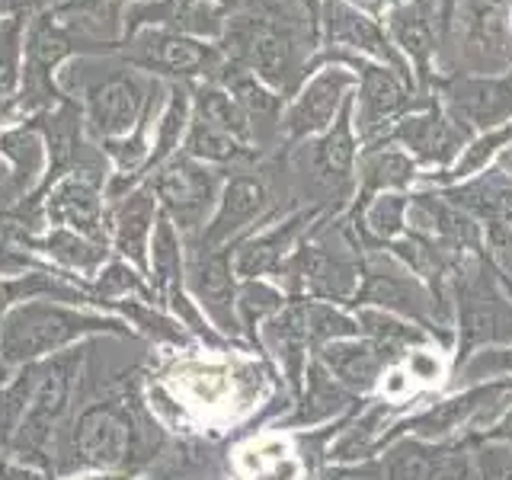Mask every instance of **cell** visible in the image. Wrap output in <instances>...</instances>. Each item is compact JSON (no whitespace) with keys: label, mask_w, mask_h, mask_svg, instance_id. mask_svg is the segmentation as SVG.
Listing matches in <instances>:
<instances>
[{"label":"cell","mask_w":512,"mask_h":480,"mask_svg":"<svg viewBox=\"0 0 512 480\" xmlns=\"http://www.w3.org/2000/svg\"><path fill=\"white\" fill-rule=\"evenodd\" d=\"M324 64H340L356 74V93H352V125L362 141V148L378 144L388 128L407 116L413 109H423L429 103V96H420L416 87H410L397 71L384 68V64L343 52V48H317V55L308 58L304 64V77L311 71L324 68Z\"/></svg>","instance_id":"1"},{"label":"cell","mask_w":512,"mask_h":480,"mask_svg":"<svg viewBox=\"0 0 512 480\" xmlns=\"http://www.w3.org/2000/svg\"><path fill=\"white\" fill-rule=\"evenodd\" d=\"M218 45L231 64L256 74L279 96H295L304 84V64L298 61L292 32L279 26L272 16H231Z\"/></svg>","instance_id":"2"},{"label":"cell","mask_w":512,"mask_h":480,"mask_svg":"<svg viewBox=\"0 0 512 480\" xmlns=\"http://www.w3.org/2000/svg\"><path fill=\"white\" fill-rule=\"evenodd\" d=\"M122 58L128 68L144 71L157 80H173V84H189V80H215L224 68V52L218 42L192 39L167 26H141L128 32L122 42Z\"/></svg>","instance_id":"3"},{"label":"cell","mask_w":512,"mask_h":480,"mask_svg":"<svg viewBox=\"0 0 512 480\" xmlns=\"http://www.w3.org/2000/svg\"><path fill=\"white\" fill-rule=\"evenodd\" d=\"M458 295V365L484 343H512V304L490 279L484 253H474V266L464 272L461 263L452 272Z\"/></svg>","instance_id":"4"},{"label":"cell","mask_w":512,"mask_h":480,"mask_svg":"<svg viewBox=\"0 0 512 480\" xmlns=\"http://www.w3.org/2000/svg\"><path fill=\"white\" fill-rule=\"evenodd\" d=\"M112 327L116 324H109V320H100V317H87L77 311L52 308V304L29 301L4 317V327H0V359L29 362L77 340V336H84L90 330H112Z\"/></svg>","instance_id":"5"},{"label":"cell","mask_w":512,"mask_h":480,"mask_svg":"<svg viewBox=\"0 0 512 480\" xmlns=\"http://www.w3.org/2000/svg\"><path fill=\"white\" fill-rule=\"evenodd\" d=\"M148 183L154 186L160 212L176 224L180 234H199L221 196L218 170L186 157L183 151L173 154L164 167H157Z\"/></svg>","instance_id":"6"},{"label":"cell","mask_w":512,"mask_h":480,"mask_svg":"<svg viewBox=\"0 0 512 480\" xmlns=\"http://www.w3.org/2000/svg\"><path fill=\"white\" fill-rule=\"evenodd\" d=\"M471 138H474L471 128H464L458 119L448 116L442 100L432 93L423 109H413L407 116H400L378 144H397L420 167H439V173H445L458 160V154L468 148Z\"/></svg>","instance_id":"7"},{"label":"cell","mask_w":512,"mask_h":480,"mask_svg":"<svg viewBox=\"0 0 512 480\" xmlns=\"http://www.w3.org/2000/svg\"><path fill=\"white\" fill-rule=\"evenodd\" d=\"M157 77H144L135 68H116L84 87V122L93 138L116 141L138 125L151 100Z\"/></svg>","instance_id":"8"},{"label":"cell","mask_w":512,"mask_h":480,"mask_svg":"<svg viewBox=\"0 0 512 480\" xmlns=\"http://www.w3.org/2000/svg\"><path fill=\"white\" fill-rule=\"evenodd\" d=\"M352 93H356V74L349 68L324 64V68L311 71L298 87V93L292 96V103H285L279 135L285 138V144H298L324 135Z\"/></svg>","instance_id":"9"},{"label":"cell","mask_w":512,"mask_h":480,"mask_svg":"<svg viewBox=\"0 0 512 480\" xmlns=\"http://www.w3.org/2000/svg\"><path fill=\"white\" fill-rule=\"evenodd\" d=\"M317 48H343V52L372 58V61L384 64V68L397 71L410 87H416L410 64H407L404 55L397 52V45L391 42L384 23L372 20L368 13H359L356 7L343 4V0H320ZM416 93H420V90H416Z\"/></svg>","instance_id":"10"},{"label":"cell","mask_w":512,"mask_h":480,"mask_svg":"<svg viewBox=\"0 0 512 480\" xmlns=\"http://www.w3.org/2000/svg\"><path fill=\"white\" fill-rule=\"evenodd\" d=\"M352 304L359 308H381L388 314L407 317L413 324H432V295L413 272L388 253H365L362 256V285Z\"/></svg>","instance_id":"11"},{"label":"cell","mask_w":512,"mask_h":480,"mask_svg":"<svg viewBox=\"0 0 512 480\" xmlns=\"http://www.w3.org/2000/svg\"><path fill=\"white\" fill-rule=\"evenodd\" d=\"M436 96L445 112L474 135L512 119V71L506 74H455L439 77Z\"/></svg>","instance_id":"12"},{"label":"cell","mask_w":512,"mask_h":480,"mask_svg":"<svg viewBox=\"0 0 512 480\" xmlns=\"http://www.w3.org/2000/svg\"><path fill=\"white\" fill-rule=\"evenodd\" d=\"M442 196L458 205L461 212L477 218L490 250L503 260H512V180L496 167L477 173L474 180L445 186Z\"/></svg>","instance_id":"13"},{"label":"cell","mask_w":512,"mask_h":480,"mask_svg":"<svg viewBox=\"0 0 512 480\" xmlns=\"http://www.w3.org/2000/svg\"><path fill=\"white\" fill-rule=\"evenodd\" d=\"M384 29H388L397 52L407 58L420 96L436 93L439 74L432 61H436V52L442 45L436 7L426 4V0H400V4L391 7V13L384 16Z\"/></svg>","instance_id":"14"},{"label":"cell","mask_w":512,"mask_h":480,"mask_svg":"<svg viewBox=\"0 0 512 480\" xmlns=\"http://www.w3.org/2000/svg\"><path fill=\"white\" fill-rule=\"evenodd\" d=\"M512 0H461L455 20L464 26V58L477 74L512 68ZM506 74V71H503Z\"/></svg>","instance_id":"15"},{"label":"cell","mask_w":512,"mask_h":480,"mask_svg":"<svg viewBox=\"0 0 512 480\" xmlns=\"http://www.w3.org/2000/svg\"><path fill=\"white\" fill-rule=\"evenodd\" d=\"M359 151H362V141L356 135V125H352V96H349L336 122L324 135L311 138L308 144L311 180L314 186L324 189L330 199H336V208H343L352 199Z\"/></svg>","instance_id":"16"},{"label":"cell","mask_w":512,"mask_h":480,"mask_svg":"<svg viewBox=\"0 0 512 480\" xmlns=\"http://www.w3.org/2000/svg\"><path fill=\"white\" fill-rule=\"evenodd\" d=\"M125 7L128 0H55L45 7L48 16L68 32L77 55L84 52H119L125 42Z\"/></svg>","instance_id":"17"},{"label":"cell","mask_w":512,"mask_h":480,"mask_svg":"<svg viewBox=\"0 0 512 480\" xmlns=\"http://www.w3.org/2000/svg\"><path fill=\"white\" fill-rule=\"evenodd\" d=\"M269 202H272L269 189L260 176H250V173L231 176V180L221 186L215 212L199 234V250L231 247L234 240L244 237V231L250 228V224H256L263 218Z\"/></svg>","instance_id":"18"},{"label":"cell","mask_w":512,"mask_h":480,"mask_svg":"<svg viewBox=\"0 0 512 480\" xmlns=\"http://www.w3.org/2000/svg\"><path fill=\"white\" fill-rule=\"evenodd\" d=\"M45 218L55 228H68L93 244H106L103 186L90 173H68L45 192Z\"/></svg>","instance_id":"19"},{"label":"cell","mask_w":512,"mask_h":480,"mask_svg":"<svg viewBox=\"0 0 512 480\" xmlns=\"http://www.w3.org/2000/svg\"><path fill=\"white\" fill-rule=\"evenodd\" d=\"M74 452L84 464L103 471L128 464V455L135 452V426L128 413L112 404L84 410L74 429Z\"/></svg>","instance_id":"20"},{"label":"cell","mask_w":512,"mask_h":480,"mask_svg":"<svg viewBox=\"0 0 512 480\" xmlns=\"http://www.w3.org/2000/svg\"><path fill=\"white\" fill-rule=\"evenodd\" d=\"M189 288L199 304L215 317V324L228 333L240 330L237 292H234V250H196L189 260Z\"/></svg>","instance_id":"21"},{"label":"cell","mask_w":512,"mask_h":480,"mask_svg":"<svg viewBox=\"0 0 512 480\" xmlns=\"http://www.w3.org/2000/svg\"><path fill=\"white\" fill-rule=\"evenodd\" d=\"M74 365H77V356H61L58 362H52L42 372L36 388H32V397H29L23 416H20V426H16V432H20V445L42 448L48 442L52 426L58 423L64 407H68Z\"/></svg>","instance_id":"22"},{"label":"cell","mask_w":512,"mask_h":480,"mask_svg":"<svg viewBox=\"0 0 512 480\" xmlns=\"http://www.w3.org/2000/svg\"><path fill=\"white\" fill-rule=\"evenodd\" d=\"M317 218V208L311 212L288 215L285 221L272 224L269 231L256 234L250 240H240V250H234V276L240 279H260L266 272H279L288 256L301 244L304 231H311V221Z\"/></svg>","instance_id":"23"},{"label":"cell","mask_w":512,"mask_h":480,"mask_svg":"<svg viewBox=\"0 0 512 480\" xmlns=\"http://www.w3.org/2000/svg\"><path fill=\"white\" fill-rule=\"evenodd\" d=\"M157 196L151 183H138L132 192L119 199L116 215H112V247H116L128 263H135L141 272H148V250L151 234L157 224Z\"/></svg>","instance_id":"24"},{"label":"cell","mask_w":512,"mask_h":480,"mask_svg":"<svg viewBox=\"0 0 512 480\" xmlns=\"http://www.w3.org/2000/svg\"><path fill=\"white\" fill-rule=\"evenodd\" d=\"M320 362L327 372L343 384L349 394H365L378 388V381L384 378L391 356L378 343H372L368 336H346V340H333L327 346H320Z\"/></svg>","instance_id":"25"},{"label":"cell","mask_w":512,"mask_h":480,"mask_svg":"<svg viewBox=\"0 0 512 480\" xmlns=\"http://www.w3.org/2000/svg\"><path fill=\"white\" fill-rule=\"evenodd\" d=\"M420 180V164L397 144H372V148L359 151L356 164V202L362 205L384 192H407Z\"/></svg>","instance_id":"26"},{"label":"cell","mask_w":512,"mask_h":480,"mask_svg":"<svg viewBox=\"0 0 512 480\" xmlns=\"http://www.w3.org/2000/svg\"><path fill=\"white\" fill-rule=\"evenodd\" d=\"M503 391V384H487V388H471L452 400H442V404H432L429 410L416 413L413 420H407L400 429H407L410 436L436 442L458 432L461 426H471L474 416L487 407V400H493L496 394Z\"/></svg>","instance_id":"27"},{"label":"cell","mask_w":512,"mask_h":480,"mask_svg":"<svg viewBox=\"0 0 512 480\" xmlns=\"http://www.w3.org/2000/svg\"><path fill=\"white\" fill-rule=\"evenodd\" d=\"M0 157L7 160L13 183L20 192L36 189L39 183L45 186L48 148H45V135L39 132V125L32 119L16 128H7V132H0Z\"/></svg>","instance_id":"28"},{"label":"cell","mask_w":512,"mask_h":480,"mask_svg":"<svg viewBox=\"0 0 512 480\" xmlns=\"http://www.w3.org/2000/svg\"><path fill=\"white\" fill-rule=\"evenodd\" d=\"M266 343L272 346V352L279 356V362L285 365L288 384L298 391L301 388V372L304 362H308V317H304V301H292L285 304L279 314L269 317L266 324Z\"/></svg>","instance_id":"29"},{"label":"cell","mask_w":512,"mask_h":480,"mask_svg":"<svg viewBox=\"0 0 512 480\" xmlns=\"http://www.w3.org/2000/svg\"><path fill=\"white\" fill-rule=\"evenodd\" d=\"M189 90H192V116L221 128L224 135H231L237 144H244L247 151H253V144H256L253 122L244 112V106H240L228 90L215 84V80H202V84H192Z\"/></svg>","instance_id":"30"},{"label":"cell","mask_w":512,"mask_h":480,"mask_svg":"<svg viewBox=\"0 0 512 480\" xmlns=\"http://www.w3.org/2000/svg\"><path fill=\"white\" fill-rule=\"evenodd\" d=\"M512 144V119L506 122V125H496V128H490V132H480V135H474L471 141H468V148H464L461 154H458V160L452 167H448L445 173H436V176H426V189H432V186H439V189H445V186H458V183H464V180H474L477 173H484L487 167H493V160L500 157L506 148Z\"/></svg>","instance_id":"31"},{"label":"cell","mask_w":512,"mask_h":480,"mask_svg":"<svg viewBox=\"0 0 512 480\" xmlns=\"http://www.w3.org/2000/svg\"><path fill=\"white\" fill-rule=\"evenodd\" d=\"M189 119H192V90L186 84H167V100L160 106L154 122V148H151L148 173L164 167L173 154H180Z\"/></svg>","instance_id":"32"},{"label":"cell","mask_w":512,"mask_h":480,"mask_svg":"<svg viewBox=\"0 0 512 480\" xmlns=\"http://www.w3.org/2000/svg\"><path fill=\"white\" fill-rule=\"evenodd\" d=\"M452 445H436L426 439H400L388 448V455L378 461L384 480H436L442 461Z\"/></svg>","instance_id":"33"},{"label":"cell","mask_w":512,"mask_h":480,"mask_svg":"<svg viewBox=\"0 0 512 480\" xmlns=\"http://www.w3.org/2000/svg\"><path fill=\"white\" fill-rule=\"evenodd\" d=\"M304 378H308V391H304L301 397V407L295 410L292 416V423L298 426H311V423H320V420H327V416H336V413H343L352 400V397L340 381H336L324 362L320 359H311L308 362V372H304Z\"/></svg>","instance_id":"34"},{"label":"cell","mask_w":512,"mask_h":480,"mask_svg":"<svg viewBox=\"0 0 512 480\" xmlns=\"http://www.w3.org/2000/svg\"><path fill=\"white\" fill-rule=\"evenodd\" d=\"M32 13L0 16V112L16 103L23 87L26 61V26Z\"/></svg>","instance_id":"35"},{"label":"cell","mask_w":512,"mask_h":480,"mask_svg":"<svg viewBox=\"0 0 512 480\" xmlns=\"http://www.w3.org/2000/svg\"><path fill=\"white\" fill-rule=\"evenodd\" d=\"M151 250H154V256H151L154 285L167 301L170 295H176L183 288V256H180L183 247H180V231H176V224L164 212H157Z\"/></svg>","instance_id":"36"},{"label":"cell","mask_w":512,"mask_h":480,"mask_svg":"<svg viewBox=\"0 0 512 480\" xmlns=\"http://www.w3.org/2000/svg\"><path fill=\"white\" fill-rule=\"evenodd\" d=\"M359 336L365 333L368 340L378 343L384 352L391 356V362L400 356V352H410V346L426 343V333L420 327L407 324L404 317L388 314V311H375V308H359Z\"/></svg>","instance_id":"37"},{"label":"cell","mask_w":512,"mask_h":480,"mask_svg":"<svg viewBox=\"0 0 512 480\" xmlns=\"http://www.w3.org/2000/svg\"><path fill=\"white\" fill-rule=\"evenodd\" d=\"M186 157L199 160V164H231L237 157H250L253 151H247L244 144H237L231 135H224L221 128L208 125L205 119L192 116L189 128H186V138H183V148Z\"/></svg>","instance_id":"38"},{"label":"cell","mask_w":512,"mask_h":480,"mask_svg":"<svg viewBox=\"0 0 512 480\" xmlns=\"http://www.w3.org/2000/svg\"><path fill=\"white\" fill-rule=\"evenodd\" d=\"M39 247L68 269H93L106 260V244H93L68 228H52L39 240Z\"/></svg>","instance_id":"39"},{"label":"cell","mask_w":512,"mask_h":480,"mask_svg":"<svg viewBox=\"0 0 512 480\" xmlns=\"http://www.w3.org/2000/svg\"><path fill=\"white\" fill-rule=\"evenodd\" d=\"M304 317H308V336L320 349L333 340H346V336H359V320L346 311H336L333 304L324 301H304Z\"/></svg>","instance_id":"40"},{"label":"cell","mask_w":512,"mask_h":480,"mask_svg":"<svg viewBox=\"0 0 512 480\" xmlns=\"http://www.w3.org/2000/svg\"><path fill=\"white\" fill-rule=\"evenodd\" d=\"M285 308V298L279 288H272L260 279H250L244 282V288L237 292V320H240V330H253L256 320L272 317Z\"/></svg>","instance_id":"41"},{"label":"cell","mask_w":512,"mask_h":480,"mask_svg":"<svg viewBox=\"0 0 512 480\" xmlns=\"http://www.w3.org/2000/svg\"><path fill=\"white\" fill-rule=\"evenodd\" d=\"M244 461H250V474L260 480H295L301 471V464L285 452L282 442L253 445L244 455Z\"/></svg>","instance_id":"42"},{"label":"cell","mask_w":512,"mask_h":480,"mask_svg":"<svg viewBox=\"0 0 512 480\" xmlns=\"http://www.w3.org/2000/svg\"><path fill=\"white\" fill-rule=\"evenodd\" d=\"M458 375L464 381H484L493 375H512V346H496L484 352H471L468 359L458 365Z\"/></svg>","instance_id":"43"},{"label":"cell","mask_w":512,"mask_h":480,"mask_svg":"<svg viewBox=\"0 0 512 480\" xmlns=\"http://www.w3.org/2000/svg\"><path fill=\"white\" fill-rule=\"evenodd\" d=\"M474 468L480 480H512V448L496 439H480L474 452Z\"/></svg>","instance_id":"44"},{"label":"cell","mask_w":512,"mask_h":480,"mask_svg":"<svg viewBox=\"0 0 512 480\" xmlns=\"http://www.w3.org/2000/svg\"><path fill=\"white\" fill-rule=\"evenodd\" d=\"M96 292H100L103 298H109V295H122V292H144V285H141V279L135 276V272L128 269V263H112L103 272Z\"/></svg>","instance_id":"45"},{"label":"cell","mask_w":512,"mask_h":480,"mask_svg":"<svg viewBox=\"0 0 512 480\" xmlns=\"http://www.w3.org/2000/svg\"><path fill=\"white\" fill-rule=\"evenodd\" d=\"M439 359H436V352H429V349H413L407 352V375L416 378V381H436L439 378Z\"/></svg>","instance_id":"46"},{"label":"cell","mask_w":512,"mask_h":480,"mask_svg":"<svg viewBox=\"0 0 512 480\" xmlns=\"http://www.w3.org/2000/svg\"><path fill=\"white\" fill-rule=\"evenodd\" d=\"M317 480H384V474L378 464H365V468H327Z\"/></svg>","instance_id":"47"},{"label":"cell","mask_w":512,"mask_h":480,"mask_svg":"<svg viewBox=\"0 0 512 480\" xmlns=\"http://www.w3.org/2000/svg\"><path fill=\"white\" fill-rule=\"evenodd\" d=\"M29 266H36V263H32V256L13 250V247L4 244V240H0V276H10V272H23Z\"/></svg>","instance_id":"48"},{"label":"cell","mask_w":512,"mask_h":480,"mask_svg":"<svg viewBox=\"0 0 512 480\" xmlns=\"http://www.w3.org/2000/svg\"><path fill=\"white\" fill-rule=\"evenodd\" d=\"M343 4L356 7L359 13H368L372 20H381V23H384V16H388L391 7H397L400 0H343Z\"/></svg>","instance_id":"49"},{"label":"cell","mask_w":512,"mask_h":480,"mask_svg":"<svg viewBox=\"0 0 512 480\" xmlns=\"http://www.w3.org/2000/svg\"><path fill=\"white\" fill-rule=\"evenodd\" d=\"M458 4H461V0H436V20H439V36H442V39L448 36V32H452Z\"/></svg>","instance_id":"50"},{"label":"cell","mask_w":512,"mask_h":480,"mask_svg":"<svg viewBox=\"0 0 512 480\" xmlns=\"http://www.w3.org/2000/svg\"><path fill=\"white\" fill-rule=\"evenodd\" d=\"M484 439H496V442H506L512 448V410L503 416L500 423H496V429H487V436Z\"/></svg>","instance_id":"51"},{"label":"cell","mask_w":512,"mask_h":480,"mask_svg":"<svg viewBox=\"0 0 512 480\" xmlns=\"http://www.w3.org/2000/svg\"><path fill=\"white\" fill-rule=\"evenodd\" d=\"M36 0H0V16H13V13H32Z\"/></svg>","instance_id":"52"},{"label":"cell","mask_w":512,"mask_h":480,"mask_svg":"<svg viewBox=\"0 0 512 480\" xmlns=\"http://www.w3.org/2000/svg\"><path fill=\"white\" fill-rule=\"evenodd\" d=\"M10 192H20V189H16V183H13L10 167L0 164V202H4V196H10Z\"/></svg>","instance_id":"53"},{"label":"cell","mask_w":512,"mask_h":480,"mask_svg":"<svg viewBox=\"0 0 512 480\" xmlns=\"http://www.w3.org/2000/svg\"><path fill=\"white\" fill-rule=\"evenodd\" d=\"M493 167L500 170L503 176H509V180H512V144H509V148H506V151H503L500 157L493 160Z\"/></svg>","instance_id":"54"},{"label":"cell","mask_w":512,"mask_h":480,"mask_svg":"<svg viewBox=\"0 0 512 480\" xmlns=\"http://www.w3.org/2000/svg\"><path fill=\"white\" fill-rule=\"evenodd\" d=\"M87 480H125V477H119V474H116V477H87Z\"/></svg>","instance_id":"55"},{"label":"cell","mask_w":512,"mask_h":480,"mask_svg":"<svg viewBox=\"0 0 512 480\" xmlns=\"http://www.w3.org/2000/svg\"><path fill=\"white\" fill-rule=\"evenodd\" d=\"M426 4H432V7H436V0H426Z\"/></svg>","instance_id":"56"}]
</instances>
